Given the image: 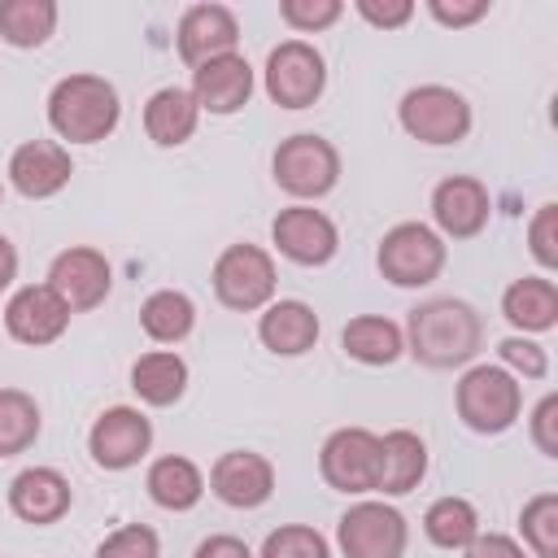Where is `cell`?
Returning a JSON list of instances; mask_svg holds the SVG:
<instances>
[{
    "instance_id": "obj_1",
    "label": "cell",
    "mask_w": 558,
    "mask_h": 558,
    "mask_svg": "<svg viewBox=\"0 0 558 558\" xmlns=\"http://www.w3.org/2000/svg\"><path fill=\"white\" fill-rule=\"evenodd\" d=\"M401 336H405V353L427 371L471 366L475 353L484 349V323L475 305L462 296H432L414 305Z\"/></svg>"
},
{
    "instance_id": "obj_2",
    "label": "cell",
    "mask_w": 558,
    "mask_h": 558,
    "mask_svg": "<svg viewBox=\"0 0 558 558\" xmlns=\"http://www.w3.org/2000/svg\"><path fill=\"white\" fill-rule=\"evenodd\" d=\"M122 100L105 74H65L48 92V126L65 144H100L118 131Z\"/></svg>"
},
{
    "instance_id": "obj_3",
    "label": "cell",
    "mask_w": 558,
    "mask_h": 558,
    "mask_svg": "<svg viewBox=\"0 0 558 558\" xmlns=\"http://www.w3.org/2000/svg\"><path fill=\"white\" fill-rule=\"evenodd\" d=\"M453 410L475 436H501L523 414V384L497 362H471L453 388Z\"/></svg>"
},
{
    "instance_id": "obj_4",
    "label": "cell",
    "mask_w": 558,
    "mask_h": 558,
    "mask_svg": "<svg viewBox=\"0 0 558 558\" xmlns=\"http://www.w3.org/2000/svg\"><path fill=\"white\" fill-rule=\"evenodd\" d=\"M270 179L296 205L323 201L340 183V148L314 131H296V135L279 140V148L270 157Z\"/></svg>"
},
{
    "instance_id": "obj_5",
    "label": "cell",
    "mask_w": 558,
    "mask_h": 558,
    "mask_svg": "<svg viewBox=\"0 0 558 558\" xmlns=\"http://www.w3.org/2000/svg\"><path fill=\"white\" fill-rule=\"evenodd\" d=\"M397 122L410 140L418 144H432V148H449V144H462L471 135V100L458 92V87H445V83H418L401 96L397 105Z\"/></svg>"
},
{
    "instance_id": "obj_6",
    "label": "cell",
    "mask_w": 558,
    "mask_h": 558,
    "mask_svg": "<svg viewBox=\"0 0 558 558\" xmlns=\"http://www.w3.org/2000/svg\"><path fill=\"white\" fill-rule=\"evenodd\" d=\"M209 283H214L218 305H227L235 314H257V310H266L275 301V288H279L275 257L262 244H248V240L227 244L214 257Z\"/></svg>"
},
{
    "instance_id": "obj_7",
    "label": "cell",
    "mask_w": 558,
    "mask_h": 558,
    "mask_svg": "<svg viewBox=\"0 0 558 558\" xmlns=\"http://www.w3.org/2000/svg\"><path fill=\"white\" fill-rule=\"evenodd\" d=\"M445 262H449V248L427 222H397L384 231L375 248V266L392 288H427L440 279Z\"/></svg>"
},
{
    "instance_id": "obj_8",
    "label": "cell",
    "mask_w": 558,
    "mask_h": 558,
    "mask_svg": "<svg viewBox=\"0 0 558 558\" xmlns=\"http://www.w3.org/2000/svg\"><path fill=\"white\" fill-rule=\"evenodd\" d=\"M262 87L279 109H310L327 92V61L310 39H283L266 57Z\"/></svg>"
},
{
    "instance_id": "obj_9",
    "label": "cell",
    "mask_w": 558,
    "mask_h": 558,
    "mask_svg": "<svg viewBox=\"0 0 558 558\" xmlns=\"http://www.w3.org/2000/svg\"><path fill=\"white\" fill-rule=\"evenodd\" d=\"M336 545L344 558H401L410 545V523L397 506L362 497L340 514Z\"/></svg>"
},
{
    "instance_id": "obj_10",
    "label": "cell",
    "mask_w": 558,
    "mask_h": 558,
    "mask_svg": "<svg viewBox=\"0 0 558 558\" xmlns=\"http://www.w3.org/2000/svg\"><path fill=\"white\" fill-rule=\"evenodd\" d=\"M318 475L344 497H366L379 484V436L371 427H336L318 449Z\"/></svg>"
},
{
    "instance_id": "obj_11",
    "label": "cell",
    "mask_w": 558,
    "mask_h": 558,
    "mask_svg": "<svg viewBox=\"0 0 558 558\" xmlns=\"http://www.w3.org/2000/svg\"><path fill=\"white\" fill-rule=\"evenodd\" d=\"M153 449V418L135 405H109L87 432V453L100 471H131Z\"/></svg>"
},
{
    "instance_id": "obj_12",
    "label": "cell",
    "mask_w": 558,
    "mask_h": 558,
    "mask_svg": "<svg viewBox=\"0 0 558 558\" xmlns=\"http://www.w3.org/2000/svg\"><path fill=\"white\" fill-rule=\"evenodd\" d=\"M44 283L65 301L70 314H87V310L105 305V296H109V288H113V266L105 262L100 248H92V244H70V248H61V253L48 262V279H44Z\"/></svg>"
},
{
    "instance_id": "obj_13",
    "label": "cell",
    "mask_w": 558,
    "mask_h": 558,
    "mask_svg": "<svg viewBox=\"0 0 558 558\" xmlns=\"http://www.w3.org/2000/svg\"><path fill=\"white\" fill-rule=\"evenodd\" d=\"M270 244L279 248V257H288L296 266H327L340 253V231L323 209L288 205L270 222Z\"/></svg>"
},
{
    "instance_id": "obj_14",
    "label": "cell",
    "mask_w": 558,
    "mask_h": 558,
    "mask_svg": "<svg viewBox=\"0 0 558 558\" xmlns=\"http://www.w3.org/2000/svg\"><path fill=\"white\" fill-rule=\"evenodd\" d=\"M493 196L475 174H449L432 187V231L440 240H475L488 227Z\"/></svg>"
},
{
    "instance_id": "obj_15",
    "label": "cell",
    "mask_w": 558,
    "mask_h": 558,
    "mask_svg": "<svg viewBox=\"0 0 558 558\" xmlns=\"http://www.w3.org/2000/svg\"><path fill=\"white\" fill-rule=\"evenodd\" d=\"M209 493L231 510H257L275 497V462L257 449H227L209 466Z\"/></svg>"
},
{
    "instance_id": "obj_16",
    "label": "cell",
    "mask_w": 558,
    "mask_h": 558,
    "mask_svg": "<svg viewBox=\"0 0 558 558\" xmlns=\"http://www.w3.org/2000/svg\"><path fill=\"white\" fill-rule=\"evenodd\" d=\"M240 44V17L227 4H187L174 26V48L183 65H205L214 57L235 52Z\"/></svg>"
},
{
    "instance_id": "obj_17",
    "label": "cell",
    "mask_w": 558,
    "mask_h": 558,
    "mask_svg": "<svg viewBox=\"0 0 558 558\" xmlns=\"http://www.w3.org/2000/svg\"><path fill=\"white\" fill-rule=\"evenodd\" d=\"M70 327V310L65 301L48 288V283H26L9 296L4 305V331L17 340V344H31V349H44L52 340H61Z\"/></svg>"
},
{
    "instance_id": "obj_18",
    "label": "cell",
    "mask_w": 558,
    "mask_h": 558,
    "mask_svg": "<svg viewBox=\"0 0 558 558\" xmlns=\"http://www.w3.org/2000/svg\"><path fill=\"white\" fill-rule=\"evenodd\" d=\"M257 78H253V65L244 52H227V57H214L205 65L192 70V100L201 113H218V118H231L248 105Z\"/></svg>"
},
{
    "instance_id": "obj_19",
    "label": "cell",
    "mask_w": 558,
    "mask_h": 558,
    "mask_svg": "<svg viewBox=\"0 0 558 558\" xmlns=\"http://www.w3.org/2000/svg\"><path fill=\"white\" fill-rule=\"evenodd\" d=\"M4 174H9V183H13L17 196L48 201V196H57L70 183L74 161H70V148L57 144V140H26V144L13 148Z\"/></svg>"
},
{
    "instance_id": "obj_20",
    "label": "cell",
    "mask_w": 558,
    "mask_h": 558,
    "mask_svg": "<svg viewBox=\"0 0 558 558\" xmlns=\"http://www.w3.org/2000/svg\"><path fill=\"white\" fill-rule=\"evenodd\" d=\"M74 493L57 466H26L9 480V510L31 527H52L70 514Z\"/></svg>"
},
{
    "instance_id": "obj_21",
    "label": "cell",
    "mask_w": 558,
    "mask_h": 558,
    "mask_svg": "<svg viewBox=\"0 0 558 558\" xmlns=\"http://www.w3.org/2000/svg\"><path fill=\"white\" fill-rule=\"evenodd\" d=\"M318 331H323V323H318L314 305L310 301H296V296L270 301L262 310V318H257V340L275 357H301V353H310L318 344Z\"/></svg>"
},
{
    "instance_id": "obj_22",
    "label": "cell",
    "mask_w": 558,
    "mask_h": 558,
    "mask_svg": "<svg viewBox=\"0 0 558 558\" xmlns=\"http://www.w3.org/2000/svg\"><path fill=\"white\" fill-rule=\"evenodd\" d=\"M501 318L519 336H541L558 327V283L549 275H523L501 292Z\"/></svg>"
},
{
    "instance_id": "obj_23",
    "label": "cell",
    "mask_w": 558,
    "mask_h": 558,
    "mask_svg": "<svg viewBox=\"0 0 558 558\" xmlns=\"http://www.w3.org/2000/svg\"><path fill=\"white\" fill-rule=\"evenodd\" d=\"M427 475V445L410 427H392L379 436V484L375 493L384 497H405L423 484Z\"/></svg>"
},
{
    "instance_id": "obj_24",
    "label": "cell",
    "mask_w": 558,
    "mask_h": 558,
    "mask_svg": "<svg viewBox=\"0 0 558 558\" xmlns=\"http://www.w3.org/2000/svg\"><path fill=\"white\" fill-rule=\"evenodd\" d=\"M187 379H192V371L174 349H148L131 362V392L153 410H166V405L183 401Z\"/></svg>"
},
{
    "instance_id": "obj_25",
    "label": "cell",
    "mask_w": 558,
    "mask_h": 558,
    "mask_svg": "<svg viewBox=\"0 0 558 558\" xmlns=\"http://www.w3.org/2000/svg\"><path fill=\"white\" fill-rule=\"evenodd\" d=\"M201 126V109L192 100L187 87H157L144 105V135L157 144V148H179L196 135Z\"/></svg>"
},
{
    "instance_id": "obj_26",
    "label": "cell",
    "mask_w": 558,
    "mask_h": 558,
    "mask_svg": "<svg viewBox=\"0 0 558 558\" xmlns=\"http://www.w3.org/2000/svg\"><path fill=\"white\" fill-rule=\"evenodd\" d=\"M144 488H148V497L161 510L183 514V510H196L201 506V497H205V471L192 458H183V453H166V458H157L148 466Z\"/></svg>"
},
{
    "instance_id": "obj_27",
    "label": "cell",
    "mask_w": 558,
    "mask_h": 558,
    "mask_svg": "<svg viewBox=\"0 0 558 558\" xmlns=\"http://www.w3.org/2000/svg\"><path fill=\"white\" fill-rule=\"evenodd\" d=\"M340 349L362 366H392L405 353V336L384 314H357L340 331Z\"/></svg>"
},
{
    "instance_id": "obj_28",
    "label": "cell",
    "mask_w": 558,
    "mask_h": 558,
    "mask_svg": "<svg viewBox=\"0 0 558 558\" xmlns=\"http://www.w3.org/2000/svg\"><path fill=\"white\" fill-rule=\"evenodd\" d=\"M140 327H144V336L153 344H166V349L183 344L192 336V327H196V301L187 292H179V288H157L140 305Z\"/></svg>"
},
{
    "instance_id": "obj_29",
    "label": "cell",
    "mask_w": 558,
    "mask_h": 558,
    "mask_svg": "<svg viewBox=\"0 0 558 558\" xmlns=\"http://www.w3.org/2000/svg\"><path fill=\"white\" fill-rule=\"evenodd\" d=\"M57 31V0H0V39L9 48H44Z\"/></svg>"
},
{
    "instance_id": "obj_30",
    "label": "cell",
    "mask_w": 558,
    "mask_h": 558,
    "mask_svg": "<svg viewBox=\"0 0 558 558\" xmlns=\"http://www.w3.org/2000/svg\"><path fill=\"white\" fill-rule=\"evenodd\" d=\"M423 536L436 545V549H453L462 554L475 536H480V514L466 497H436L427 510H423Z\"/></svg>"
},
{
    "instance_id": "obj_31",
    "label": "cell",
    "mask_w": 558,
    "mask_h": 558,
    "mask_svg": "<svg viewBox=\"0 0 558 558\" xmlns=\"http://www.w3.org/2000/svg\"><path fill=\"white\" fill-rule=\"evenodd\" d=\"M44 432V414L31 392L22 388H0V458L26 453Z\"/></svg>"
},
{
    "instance_id": "obj_32",
    "label": "cell",
    "mask_w": 558,
    "mask_h": 558,
    "mask_svg": "<svg viewBox=\"0 0 558 558\" xmlns=\"http://www.w3.org/2000/svg\"><path fill=\"white\" fill-rule=\"evenodd\" d=\"M519 532L532 558H558V493H536L519 510Z\"/></svg>"
},
{
    "instance_id": "obj_33",
    "label": "cell",
    "mask_w": 558,
    "mask_h": 558,
    "mask_svg": "<svg viewBox=\"0 0 558 558\" xmlns=\"http://www.w3.org/2000/svg\"><path fill=\"white\" fill-rule=\"evenodd\" d=\"M257 558H331V545L310 523H283L262 541Z\"/></svg>"
},
{
    "instance_id": "obj_34",
    "label": "cell",
    "mask_w": 558,
    "mask_h": 558,
    "mask_svg": "<svg viewBox=\"0 0 558 558\" xmlns=\"http://www.w3.org/2000/svg\"><path fill=\"white\" fill-rule=\"evenodd\" d=\"M92 558H161V536L148 523H122L96 545Z\"/></svg>"
},
{
    "instance_id": "obj_35",
    "label": "cell",
    "mask_w": 558,
    "mask_h": 558,
    "mask_svg": "<svg viewBox=\"0 0 558 558\" xmlns=\"http://www.w3.org/2000/svg\"><path fill=\"white\" fill-rule=\"evenodd\" d=\"M340 13H344L340 0H279V17L296 35H318V31L336 26Z\"/></svg>"
},
{
    "instance_id": "obj_36",
    "label": "cell",
    "mask_w": 558,
    "mask_h": 558,
    "mask_svg": "<svg viewBox=\"0 0 558 558\" xmlns=\"http://www.w3.org/2000/svg\"><path fill=\"white\" fill-rule=\"evenodd\" d=\"M497 366H506L514 379L523 375V379H545L549 375V353L532 340V336H506L501 344H497Z\"/></svg>"
},
{
    "instance_id": "obj_37",
    "label": "cell",
    "mask_w": 558,
    "mask_h": 558,
    "mask_svg": "<svg viewBox=\"0 0 558 558\" xmlns=\"http://www.w3.org/2000/svg\"><path fill=\"white\" fill-rule=\"evenodd\" d=\"M527 248H532V257H536V266L545 275L558 270V205L554 201H545L532 214V222H527Z\"/></svg>"
},
{
    "instance_id": "obj_38",
    "label": "cell",
    "mask_w": 558,
    "mask_h": 558,
    "mask_svg": "<svg viewBox=\"0 0 558 558\" xmlns=\"http://www.w3.org/2000/svg\"><path fill=\"white\" fill-rule=\"evenodd\" d=\"M532 445L545 453V458H558V392H545L536 405H532Z\"/></svg>"
},
{
    "instance_id": "obj_39",
    "label": "cell",
    "mask_w": 558,
    "mask_h": 558,
    "mask_svg": "<svg viewBox=\"0 0 558 558\" xmlns=\"http://www.w3.org/2000/svg\"><path fill=\"white\" fill-rule=\"evenodd\" d=\"M488 9H493V0H427V13L449 31L475 26L480 17H488Z\"/></svg>"
},
{
    "instance_id": "obj_40",
    "label": "cell",
    "mask_w": 558,
    "mask_h": 558,
    "mask_svg": "<svg viewBox=\"0 0 558 558\" xmlns=\"http://www.w3.org/2000/svg\"><path fill=\"white\" fill-rule=\"evenodd\" d=\"M353 9L362 22H371L379 31H397L414 17V0H353Z\"/></svg>"
},
{
    "instance_id": "obj_41",
    "label": "cell",
    "mask_w": 558,
    "mask_h": 558,
    "mask_svg": "<svg viewBox=\"0 0 558 558\" xmlns=\"http://www.w3.org/2000/svg\"><path fill=\"white\" fill-rule=\"evenodd\" d=\"M462 558H532L514 536H506V532H480L466 549H462Z\"/></svg>"
},
{
    "instance_id": "obj_42",
    "label": "cell",
    "mask_w": 558,
    "mask_h": 558,
    "mask_svg": "<svg viewBox=\"0 0 558 558\" xmlns=\"http://www.w3.org/2000/svg\"><path fill=\"white\" fill-rule=\"evenodd\" d=\"M192 558H257L240 536H231V532H214V536H205L201 545H196V554Z\"/></svg>"
},
{
    "instance_id": "obj_43",
    "label": "cell",
    "mask_w": 558,
    "mask_h": 558,
    "mask_svg": "<svg viewBox=\"0 0 558 558\" xmlns=\"http://www.w3.org/2000/svg\"><path fill=\"white\" fill-rule=\"evenodd\" d=\"M13 279H17V248H13L9 235H0V292H4Z\"/></svg>"
},
{
    "instance_id": "obj_44",
    "label": "cell",
    "mask_w": 558,
    "mask_h": 558,
    "mask_svg": "<svg viewBox=\"0 0 558 558\" xmlns=\"http://www.w3.org/2000/svg\"><path fill=\"white\" fill-rule=\"evenodd\" d=\"M0 201H4V183H0Z\"/></svg>"
}]
</instances>
